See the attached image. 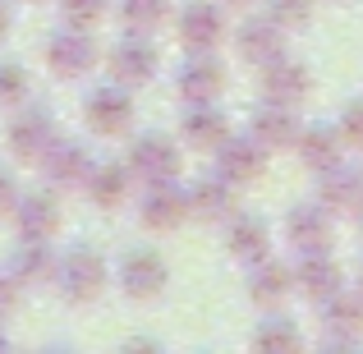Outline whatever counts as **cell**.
<instances>
[{
  "instance_id": "6da1fadb",
  "label": "cell",
  "mask_w": 363,
  "mask_h": 354,
  "mask_svg": "<svg viewBox=\"0 0 363 354\" xmlns=\"http://www.w3.org/2000/svg\"><path fill=\"white\" fill-rule=\"evenodd\" d=\"M51 281H55V290H60L65 304H79V309H83V304L101 299L111 272H106V262H101L92 248H69L65 258H55Z\"/></svg>"
},
{
  "instance_id": "7a4b0ae2",
  "label": "cell",
  "mask_w": 363,
  "mask_h": 354,
  "mask_svg": "<svg viewBox=\"0 0 363 354\" xmlns=\"http://www.w3.org/2000/svg\"><path fill=\"white\" fill-rule=\"evenodd\" d=\"M184 170V152L175 148V138L166 133H138L129 148V175L143 184H170Z\"/></svg>"
},
{
  "instance_id": "3957f363",
  "label": "cell",
  "mask_w": 363,
  "mask_h": 354,
  "mask_svg": "<svg viewBox=\"0 0 363 354\" xmlns=\"http://www.w3.org/2000/svg\"><path fill=\"white\" fill-rule=\"evenodd\" d=\"M225 83H230V74H225V65L216 60L212 51H189V60L179 65V74H175V92L189 106L216 101L225 92Z\"/></svg>"
},
{
  "instance_id": "277c9868",
  "label": "cell",
  "mask_w": 363,
  "mask_h": 354,
  "mask_svg": "<svg viewBox=\"0 0 363 354\" xmlns=\"http://www.w3.org/2000/svg\"><path fill=\"white\" fill-rule=\"evenodd\" d=\"M46 60H51L55 79H83V74L97 65V42H92L88 28L65 23L60 33H51V42H46Z\"/></svg>"
},
{
  "instance_id": "5b68a950",
  "label": "cell",
  "mask_w": 363,
  "mask_h": 354,
  "mask_svg": "<svg viewBox=\"0 0 363 354\" xmlns=\"http://www.w3.org/2000/svg\"><path fill=\"white\" fill-rule=\"evenodd\" d=\"M175 33L184 42V51H216L225 42V5L212 0H189L175 18Z\"/></svg>"
},
{
  "instance_id": "8992f818",
  "label": "cell",
  "mask_w": 363,
  "mask_h": 354,
  "mask_svg": "<svg viewBox=\"0 0 363 354\" xmlns=\"http://www.w3.org/2000/svg\"><path fill=\"white\" fill-rule=\"evenodd\" d=\"M318 175H322L318 179V203L331 216H363V170L336 161V166L318 170Z\"/></svg>"
},
{
  "instance_id": "52a82bcc",
  "label": "cell",
  "mask_w": 363,
  "mask_h": 354,
  "mask_svg": "<svg viewBox=\"0 0 363 354\" xmlns=\"http://www.w3.org/2000/svg\"><path fill=\"white\" fill-rule=\"evenodd\" d=\"M83 120H88L92 133H106V138H120V133L133 129V97L129 88H97L88 101H83Z\"/></svg>"
},
{
  "instance_id": "ba28073f",
  "label": "cell",
  "mask_w": 363,
  "mask_h": 354,
  "mask_svg": "<svg viewBox=\"0 0 363 354\" xmlns=\"http://www.w3.org/2000/svg\"><path fill=\"white\" fill-rule=\"evenodd\" d=\"M166 281H170V267L161 253H152V248H138V253H124L120 262V285L129 299L147 304L157 299V294H166Z\"/></svg>"
},
{
  "instance_id": "9c48e42d",
  "label": "cell",
  "mask_w": 363,
  "mask_h": 354,
  "mask_svg": "<svg viewBox=\"0 0 363 354\" xmlns=\"http://www.w3.org/2000/svg\"><path fill=\"white\" fill-rule=\"evenodd\" d=\"M262 97L281 101V106H299V101H308L313 97V70L303 60L276 55L272 65H262Z\"/></svg>"
},
{
  "instance_id": "30bf717a",
  "label": "cell",
  "mask_w": 363,
  "mask_h": 354,
  "mask_svg": "<svg viewBox=\"0 0 363 354\" xmlns=\"http://www.w3.org/2000/svg\"><path fill=\"white\" fill-rule=\"evenodd\" d=\"M106 65H111V79H116L120 88H143V83H152V79H157V70H161L157 46H152L143 33L124 37L116 51H111Z\"/></svg>"
},
{
  "instance_id": "8fae6325",
  "label": "cell",
  "mask_w": 363,
  "mask_h": 354,
  "mask_svg": "<svg viewBox=\"0 0 363 354\" xmlns=\"http://www.w3.org/2000/svg\"><path fill=\"white\" fill-rule=\"evenodd\" d=\"M138 221L147 226L152 235H170L175 226L189 221V194L170 179V184H147V194H143L138 203Z\"/></svg>"
},
{
  "instance_id": "7c38bea8",
  "label": "cell",
  "mask_w": 363,
  "mask_h": 354,
  "mask_svg": "<svg viewBox=\"0 0 363 354\" xmlns=\"http://www.w3.org/2000/svg\"><path fill=\"white\" fill-rule=\"evenodd\" d=\"M285 239H290V248H299V253H327L331 239H336V216L322 203H303L285 216Z\"/></svg>"
},
{
  "instance_id": "4fadbf2b",
  "label": "cell",
  "mask_w": 363,
  "mask_h": 354,
  "mask_svg": "<svg viewBox=\"0 0 363 354\" xmlns=\"http://www.w3.org/2000/svg\"><path fill=\"white\" fill-rule=\"evenodd\" d=\"M42 175H46V184L51 189H83L88 184V175H92V157H88V148L83 143H65V138H55L51 148L42 152Z\"/></svg>"
},
{
  "instance_id": "5bb4252c",
  "label": "cell",
  "mask_w": 363,
  "mask_h": 354,
  "mask_svg": "<svg viewBox=\"0 0 363 354\" xmlns=\"http://www.w3.org/2000/svg\"><path fill=\"white\" fill-rule=\"evenodd\" d=\"M267 170V148L257 138H225L221 148H216V175L230 179V184H253V179H262Z\"/></svg>"
},
{
  "instance_id": "9a60e30c",
  "label": "cell",
  "mask_w": 363,
  "mask_h": 354,
  "mask_svg": "<svg viewBox=\"0 0 363 354\" xmlns=\"http://www.w3.org/2000/svg\"><path fill=\"white\" fill-rule=\"evenodd\" d=\"M303 124L294 120V106H281V101H262V106L248 116V138H257L267 152H285L294 148Z\"/></svg>"
},
{
  "instance_id": "2e32d148",
  "label": "cell",
  "mask_w": 363,
  "mask_h": 354,
  "mask_svg": "<svg viewBox=\"0 0 363 354\" xmlns=\"http://www.w3.org/2000/svg\"><path fill=\"white\" fill-rule=\"evenodd\" d=\"M290 290H294V267L276 262L272 253L248 262V299H253L257 309H281V304L290 299Z\"/></svg>"
},
{
  "instance_id": "e0dca14e",
  "label": "cell",
  "mask_w": 363,
  "mask_h": 354,
  "mask_svg": "<svg viewBox=\"0 0 363 354\" xmlns=\"http://www.w3.org/2000/svg\"><path fill=\"white\" fill-rule=\"evenodd\" d=\"M294 290L313 304H327L331 294L345 290V272L331 262L327 253H299V267H294Z\"/></svg>"
},
{
  "instance_id": "ac0fdd59",
  "label": "cell",
  "mask_w": 363,
  "mask_h": 354,
  "mask_svg": "<svg viewBox=\"0 0 363 354\" xmlns=\"http://www.w3.org/2000/svg\"><path fill=\"white\" fill-rule=\"evenodd\" d=\"M55 143V120L46 116V111L28 106L23 116L9 120V152H14L18 161H42V152Z\"/></svg>"
},
{
  "instance_id": "d6986e66",
  "label": "cell",
  "mask_w": 363,
  "mask_h": 354,
  "mask_svg": "<svg viewBox=\"0 0 363 354\" xmlns=\"http://www.w3.org/2000/svg\"><path fill=\"white\" fill-rule=\"evenodd\" d=\"M235 46L248 65H272L276 55H285V28L276 23L272 14L262 18H244L240 33H235Z\"/></svg>"
},
{
  "instance_id": "ffe728a7",
  "label": "cell",
  "mask_w": 363,
  "mask_h": 354,
  "mask_svg": "<svg viewBox=\"0 0 363 354\" xmlns=\"http://www.w3.org/2000/svg\"><path fill=\"white\" fill-rule=\"evenodd\" d=\"M322 331H327L331 345H359L363 341V299L350 290L331 294L322 304Z\"/></svg>"
},
{
  "instance_id": "44dd1931",
  "label": "cell",
  "mask_w": 363,
  "mask_h": 354,
  "mask_svg": "<svg viewBox=\"0 0 363 354\" xmlns=\"http://www.w3.org/2000/svg\"><path fill=\"white\" fill-rule=\"evenodd\" d=\"M184 194H189V216H194V221L221 226V221H230V216H235V184H230V179H221V175L198 179V184L184 189Z\"/></svg>"
},
{
  "instance_id": "7402d4cb",
  "label": "cell",
  "mask_w": 363,
  "mask_h": 354,
  "mask_svg": "<svg viewBox=\"0 0 363 354\" xmlns=\"http://www.w3.org/2000/svg\"><path fill=\"white\" fill-rule=\"evenodd\" d=\"M189 148L198 152H216L225 138H230V116H225L216 101H203V106H189L184 111V124H179Z\"/></svg>"
},
{
  "instance_id": "603a6c76",
  "label": "cell",
  "mask_w": 363,
  "mask_h": 354,
  "mask_svg": "<svg viewBox=\"0 0 363 354\" xmlns=\"http://www.w3.org/2000/svg\"><path fill=\"white\" fill-rule=\"evenodd\" d=\"M14 221H18L23 239H46L51 244L55 231H60V203L51 194H28L14 203Z\"/></svg>"
},
{
  "instance_id": "cb8c5ba5",
  "label": "cell",
  "mask_w": 363,
  "mask_h": 354,
  "mask_svg": "<svg viewBox=\"0 0 363 354\" xmlns=\"http://www.w3.org/2000/svg\"><path fill=\"white\" fill-rule=\"evenodd\" d=\"M294 152H299V161L308 170H327V166H336V161H345V138H340V129L308 124V129H299V138H294Z\"/></svg>"
},
{
  "instance_id": "d4e9b609",
  "label": "cell",
  "mask_w": 363,
  "mask_h": 354,
  "mask_svg": "<svg viewBox=\"0 0 363 354\" xmlns=\"http://www.w3.org/2000/svg\"><path fill=\"white\" fill-rule=\"evenodd\" d=\"M225 248H230L235 262H257V258L272 253V226H267L262 216H230Z\"/></svg>"
},
{
  "instance_id": "484cf974",
  "label": "cell",
  "mask_w": 363,
  "mask_h": 354,
  "mask_svg": "<svg viewBox=\"0 0 363 354\" xmlns=\"http://www.w3.org/2000/svg\"><path fill=\"white\" fill-rule=\"evenodd\" d=\"M83 194H88L92 203L101 207V212H116V207H124V203H129V194H133L129 166H92Z\"/></svg>"
},
{
  "instance_id": "4316f807",
  "label": "cell",
  "mask_w": 363,
  "mask_h": 354,
  "mask_svg": "<svg viewBox=\"0 0 363 354\" xmlns=\"http://www.w3.org/2000/svg\"><path fill=\"white\" fill-rule=\"evenodd\" d=\"M9 272H14L23 285H28V281H51V272H55V253L46 248V239H23V248L9 258Z\"/></svg>"
},
{
  "instance_id": "83f0119b",
  "label": "cell",
  "mask_w": 363,
  "mask_h": 354,
  "mask_svg": "<svg viewBox=\"0 0 363 354\" xmlns=\"http://www.w3.org/2000/svg\"><path fill=\"white\" fill-rule=\"evenodd\" d=\"M120 18L129 23V33H157L170 23V0H120Z\"/></svg>"
},
{
  "instance_id": "f1b7e54d",
  "label": "cell",
  "mask_w": 363,
  "mask_h": 354,
  "mask_svg": "<svg viewBox=\"0 0 363 354\" xmlns=\"http://www.w3.org/2000/svg\"><path fill=\"white\" fill-rule=\"evenodd\" d=\"M28 92H33V79L23 65L0 60V106H18V101H28Z\"/></svg>"
},
{
  "instance_id": "f546056e",
  "label": "cell",
  "mask_w": 363,
  "mask_h": 354,
  "mask_svg": "<svg viewBox=\"0 0 363 354\" xmlns=\"http://www.w3.org/2000/svg\"><path fill=\"white\" fill-rule=\"evenodd\" d=\"M253 341L262 350H281V345H303L299 327H294L290 318H262V327L253 331Z\"/></svg>"
},
{
  "instance_id": "4dcf8cb0",
  "label": "cell",
  "mask_w": 363,
  "mask_h": 354,
  "mask_svg": "<svg viewBox=\"0 0 363 354\" xmlns=\"http://www.w3.org/2000/svg\"><path fill=\"white\" fill-rule=\"evenodd\" d=\"M106 5L111 0H60V18L69 28H92V23H101Z\"/></svg>"
},
{
  "instance_id": "1f68e13d",
  "label": "cell",
  "mask_w": 363,
  "mask_h": 354,
  "mask_svg": "<svg viewBox=\"0 0 363 354\" xmlns=\"http://www.w3.org/2000/svg\"><path fill=\"white\" fill-rule=\"evenodd\" d=\"M272 18L281 28H308L313 23V0H272Z\"/></svg>"
},
{
  "instance_id": "d6a6232c",
  "label": "cell",
  "mask_w": 363,
  "mask_h": 354,
  "mask_svg": "<svg viewBox=\"0 0 363 354\" xmlns=\"http://www.w3.org/2000/svg\"><path fill=\"white\" fill-rule=\"evenodd\" d=\"M336 129H340V138H345V148H359L363 152V101H350Z\"/></svg>"
},
{
  "instance_id": "836d02e7",
  "label": "cell",
  "mask_w": 363,
  "mask_h": 354,
  "mask_svg": "<svg viewBox=\"0 0 363 354\" xmlns=\"http://www.w3.org/2000/svg\"><path fill=\"white\" fill-rule=\"evenodd\" d=\"M18 294H23V281L14 272H0V318H9L18 309Z\"/></svg>"
},
{
  "instance_id": "e575fe53",
  "label": "cell",
  "mask_w": 363,
  "mask_h": 354,
  "mask_svg": "<svg viewBox=\"0 0 363 354\" xmlns=\"http://www.w3.org/2000/svg\"><path fill=\"white\" fill-rule=\"evenodd\" d=\"M14 203H18V184H14V175H9V170H0V216L14 212Z\"/></svg>"
},
{
  "instance_id": "d590c367",
  "label": "cell",
  "mask_w": 363,
  "mask_h": 354,
  "mask_svg": "<svg viewBox=\"0 0 363 354\" xmlns=\"http://www.w3.org/2000/svg\"><path fill=\"white\" fill-rule=\"evenodd\" d=\"M5 33H9V5L0 0V37H5Z\"/></svg>"
},
{
  "instance_id": "8d00e7d4",
  "label": "cell",
  "mask_w": 363,
  "mask_h": 354,
  "mask_svg": "<svg viewBox=\"0 0 363 354\" xmlns=\"http://www.w3.org/2000/svg\"><path fill=\"white\" fill-rule=\"evenodd\" d=\"M221 5H253V0H221Z\"/></svg>"
},
{
  "instance_id": "74e56055",
  "label": "cell",
  "mask_w": 363,
  "mask_h": 354,
  "mask_svg": "<svg viewBox=\"0 0 363 354\" xmlns=\"http://www.w3.org/2000/svg\"><path fill=\"white\" fill-rule=\"evenodd\" d=\"M359 299H363V267H359Z\"/></svg>"
},
{
  "instance_id": "f35d334b",
  "label": "cell",
  "mask_w": 363,
  "mask_h": 354,
  "mask_svg": "<svg viewBox=\"0 0 363 354\" xmlns=\"http://www.w3.org/2000/svg\"><path fill=\"white\" fill-rule=\"evenodd\" d=\"M0 345H5V331H0Z\"/></svg>"
},
{
  "instance_id": "ab89813d",
  "label": "cell",
  "mask_w": 363,
  "mask_h": 354,
  "mask_svg": "<svg viewBox=\"0 0 363 354\" xmlns=\"http://www.w3.org/2000/svg\"><path fill=\"white\" fill-rule=\"evenodd\" d=\"M359 221H363V216H359Z\"/></svg>"
}]
</instances>
